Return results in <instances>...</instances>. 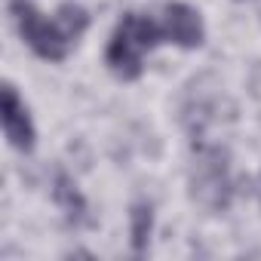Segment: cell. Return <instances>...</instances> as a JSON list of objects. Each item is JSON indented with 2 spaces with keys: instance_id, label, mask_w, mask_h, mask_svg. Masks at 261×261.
Masks as SVG:
<instances>
[{
  "instance_id": "8992f818",
  "label": "cell",
  "mask_w": 261,
  "mask_h": 261,
  "mask_svg": "<svg viewBox=\"0 0 261 261\" xmlns=\"http://www.w3.org/2000/svg\"><path fill=\"white\" fill-rule=\"evenodd\" d=\"M151 230H154V206L148 200L133 203V209H129V237H133V252L136 255L148 252Z\"/></svg>"
},
{
  "instance_id": "5b68a950",
  "label": "cell",
  "mask_w": 261,
  "mask_h": 261,
  "mask_svg": "<svg viewBox=\"0 0 261 261\" xmlns=\"http://www.w3.org/2000/svg\"><path fill=\"white\" fill-rule=\"evenodd\" d=\"M163 31H166V40L181 46V49H197L206 40V28H203L200 13L194 7L181 4V0L166 4V10H163Z\"/></svg>"
},
{
  "instance_id": "277c9868",
  "label": "cell",
  "mask_w": 261,
  "mask_h": 261,
  "mask_svg": "<svg viewBox=\"0 0 261 261\" xmlns=\"http://www.w3.org/2000/svg\"><path fill=\"white\" fill-rule=\"evenodd\" d=\"M0 120H4L7 142L16 151L31 154L34 145H37V129H34V120H31V114H28V108L19 98V92H16L13 83L4 86V108H0Z\"/></svg>"
},
{
  "instance_id": "6da1fadb",
  "label": "cell",
  "mask_w": 261,
  "mask_h": 261,
  "mask_svg": "<svg viewBox=\"0 0 261 261\" xmlns=\"http://www.w3.org/2000/svg\"><path fill=\"white\" fill-rule=\"evenodd\" d=\"M163 40H166V31L151 16L126 13L111 34V43L105 49V62L120 80H139L145 71V65H142L145 53L157 49Z\"/></svg>"
},
{
  "instance_id": "ba28073f",
  "label": "cell",
  "mask_w": 261,
  "mask_h": 261,
  "mask_svg": "<svg viewBox=\"0 0 261 261\" xmlns=\"http://www.w3.org/2000/svg\"><path fill=\"white\" fill-rule=\"evenodd\" d=\"M56 22H59V28H62V34L74 43L77 37H83V31L89 28V13L80 7V4H74V0H68V4H62L59 10H56V16H53Z\"/></svg>"
},
{
  "instance_id": "7a4b0ae2",
  "label": "cell",
  "mask_w": 261,
  "mask_h": 261,
  "mask_svg": "<svg viewBox=\"0 0 261 261\" xmlns=\"http://www.w3.org/2000/svg\"><path fill=\"white\" fill-rule=\"evenodd\" d=\"M10 13L19 28V37L28 43V49L46 62H62L71 49V40L62 34L56 19H46L31 0H10Z\"/></svg>"
},
{
  "instance_id": "52a82bcc",
  "label": "cell",
  "mask_w": 261,
  "mask_h": 261,
  "mask_svg": "<svg viewBox=\"0 0 261 261\" xmlns=\"http://www.w3.org/2000/svg\"><path fill=\"white\" fill-rule=\"evenodd\" d=\"M53 200L62 206V212L68 215V221H74V224L86 221V200H83V194L77 191V185H74L65 172H59V175H56Z\"/></svg>"
},
{
  "instance_id": "3957f363",
  "label": "cell",
  "mask_w": 261,
  "mask_h": 261,
  "mask_svg": "<svg viewBox=\"0 0 261 261\" xmlns=\"http://www.w3.org/2000/svg\"><path fill=\"white\" fill-rule=\"evenodd\" d=\"M194 200H200L206 209L218 212L230 203V181H227V154L221 148L200 151L197 169H194Z\"/></svg>"
}]
</instances>
